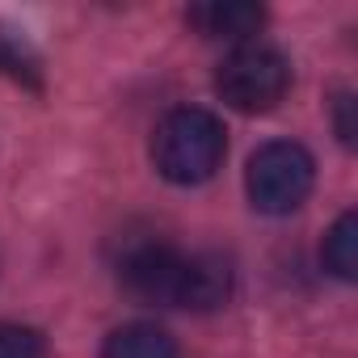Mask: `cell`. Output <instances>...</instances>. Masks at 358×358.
I'll return each instance as SVG.
<instances>
[{
  "label": "cell",
  "instance_id": "6da1fadb",
  "mask_svg": "<svg viewBox=\"0 0 358 358\" xmlns=\"http://www.w3.org/2000/svg\"><path fill=\"white\" fill-rule=\"evenodd\" d=\"M122 287L160 308L211 312L232 295V266L215 253H182L169 241H135L118 257Z\"/></svg>",
  "mask_w": 358,
  "mask_h": 358
},
{
  "label": "cell",
  "instance_id": "7a4b0ae2",
  "mask_svg": "<svg viewBox=\"0 0 358 358\" xmlns=\"http://www.w3.org/2000/svg\"><path fill=\"white\" fill-rule=\"evenodd\" d=\"M224 156H228V131L211 110L199 106L173 110L152 135V160L173 186H199L215 177Z\"/></svg>",
  "mask_w": 358,
  "mask_h": 358
},
{
  "label": "cell",
  "instance_id": "3957f363",
  "mask_svg": "<svg viewBox=\"0 0 358 358\" xmlns=\"http://www.w3.org/2000/svg\"><path fill=\"white\" fill-rule=\"evenodd\" d=\"M316 182V164L308 156V148L291 143V139H274L266 148L253 152L249 173H245V190L253 199L257 211L266 215H291Z\"/></svg>",
  "mask_w": 358,
  "mask_h": 358
},
{
  "label": "cell",
  "instance_id": "277c9868",
  "mask_svg": "<svg viewBox=\"0 0 358 358\" xmlns=\"http://www.w3.org/2000/svg\"><path fill=\"white\" fill-rule=\"evenodd\" d=\"M215 89H220V97L232 110H241V114H266V110H274L287 97V89H291V64L274 47L245 43V47H236L220 64Z\"/></svg>",
  "mask_w": 358,
  "mask_h": 358
},
{
  "label": "cell",
  "instance_id": "5b68a950",
  "mask_svg": "<svg viewBox=\"0 0 358 358\" xmlns=\"http://www.w3.org/2000/svg\"><path fill=\"white\" fill-rule=\"evenodd\" d=\"M186 22H190L203 38L241 43V38H249V34L262 30L266 9H262V5H249V0H207V5L186 9Z\"/></svg>",
  "mask_w": 358,
  "mask_h": 358
},
{
  "label": "cell",
  "instance_id": "8992f818",
  "mask_svg": "<svg viewBox=\"0 0 358 358\" xmlns=\"http://www.w3.org/2000/svg\"><path fill=\"white\" fill-rule=\"evenodd\" d=\"M101 358H177V341L160 324L131 320V324H122L106 337Z\"/></svg>",
  "mask_w": 358,
  "mask_h": 358
},
{
  "label": "cell",
  "instance_id": "52a82bcc",
  "mask_svg": "<svg viewBox=\"0 0 358 358\" xmlns=\"http://www.w3.org/2000/svg\"><path fill=\"white\" fill-rule=\"evenodd\" d=\"M320 257H324L329 274H337L341 282H354V278H358V215H354V211H345V215L329 228Z\"/></svg>",
  "mask_w": 358,
  "mask_h": 358
},
{
  "label": "cell",
  "instance_id": "ba28073f",
  "mask_svg": "<svg viewBox=\"0 0 358 358\" xmlns=\"http://www.w3.org/2000/svg\"><path fill=\"white\" fill-rule=\"evenodd\" d=\"M0 72L22 80V85H30V89H43V59L13 30H0Z\"/></svg>",
  "mask_w": 358,
  "mask_h": 358
},
{
  "label": "cell",
  "instance_id": "9c48e42d",
  "mask_svg": "<svg viewBox=\"0 0 358 358\" xmlns=\"http://www.w3.org/2000/svg\"><path fill=\"white\" fill-rule=\"evenodd\" d=\"M0 358H47V341L30 324L0 320Z\"/></svg>",
  "mask_w": 358,
  "mask_h": 358
},
{
  "label": "cell",
  "instance_id": "30bf717a",
  "mask_svg": "<svg viewBox=\"0 0 358 358\" xmlns=\"http://www.w3.org/2000/svg\"><path fill=\"white\" fill-rule=\"evenodd\" d=\"M350 110H354V93H341L337 97V135H341V143H354V135H358Z\"/></svg>",
  "mask_w": 358,
  "mask_h": 358
}]
</instances>
